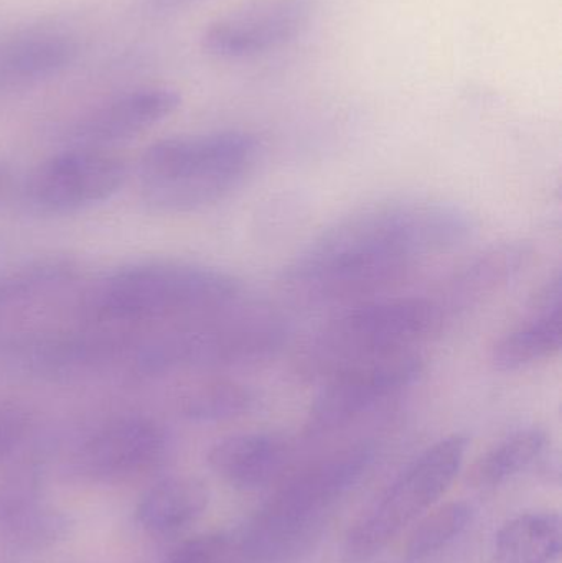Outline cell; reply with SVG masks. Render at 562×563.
<instances>
[{"label":"cell","mask_w":562,"mask_h":563,"mask_svg":"<svg viewBox=\"0 0 562 563\" xmlns=\"http://www.w3.org/2000/svg\"><path fill=\"white\" fill-rule=\"evenodd\" d=\"M475 230L471 211L449 201H382L323 230L280 280L304 303H363L411 279L432 256L467 243Z\"/></svg>","instance_id":"obj_1"},{"label":"cell","mask_w":562,"mask_h":563,"mask_svg":"<svg viewBox=\"0 0 562 563\" xmlns=\"http://www.w3.org/2000/svg\"><path fill=\"white\" fill-rule=\"evenodd\" d=\"M375 460L373 443H353L284 476L254 518L233 532L236 563H287L309 551Z\"/></svg>","instance_id":"obj_2"},{"label":"cell","mask_w":562,"mask_h":563,"mask_svg":"<svg viewBox=\"0 0 562 563\" xmlns=\"http://www.w3.org/2000/svg\"><path fill=\"white\" fill-rule=\"evenodd\" d=\"M244 285L214 267L154 261L122 267L86 297L79 314L108 327L148 333L240 303Z\"/></svg>","instance_id":"obj_3"},{"label":"cell","mask_w":562,"mask_h":563,"mask_svg":"<svg viewBox=\"0 0 562 563\" xmlns=\"http://www.w3.org/2000/svg\"><path fill=\"white\" fill-rule=\"evenodd\" d=\"M261 154L256 135L217 131L155 142L139 164L142 200L158 213L185 214L236 194Z\"/></svg>","instance_id":"obj_4"},{"label":"cell","mask_w":562,"mask_h":563,"mask_svg":"<svg viewBox=\"0 0 562 563\" xmlns=\"http://www.w3.org/2000/svg\"><path fill=\"white\" fill-rule=\"evenodd\" d=\"M454 314L436 297H396L363 301L317 331L296 360L304 383H323L333 374L431 340Z\"/></svg>","instance_id":"obj_5"},{"label":"cell","mask_w":562,"mask_h":563,"mask_svg":"<svg viewBox=\"0 0 562 563\" xmlns=\"http://www.w3.org/2000/svg\"><path fill=\"white\" fill-rule=\"evenodd\" d=\"M289 327L264 308L240 303L220 313L172 324L152 338L145 334L132 353L131 371L158 377L175 371L247 366L274 356L286 344Z\"/></svg>","instance_id":"obj_6"},{"label":"cell","mask_w":562,"mask_h":563,"mask_svg":"<svg viewBox=\"0 0 562 563\" xmlns=\"http://www.w3.org/2000/svg\"><path fill=\"white\" fill-rule=\"evenodd\" d=\"M467 446V437L454 433L416 456L350 529L346 563L373 561L431 509L461 472Z\"/></svg>","instance_id":"obj_7"},{"label":"cell","mask_w":562,"mask_h":563,"mask_svg":"<svg viewBox=\"0 0 562 563\" xmlns=\"http://www.w3.org/2000/svg\"><path fill=\"white\" fill-rule=\"evenodd\" d=\"M425 369V360L409 351L333 374L313 399L304 432L319 439L346 429L412 389Z\"/></svg>","instance_id":"obj_8"},{"label":"cell","mask_w":562,"mask_h":563,"mask_svg":"<svg viewBox=\"0 0 562 563\" xmlns=\"http://www.w3.org/2000/svg\"><path fill=\"white\" fill-rule=\"evenodd\" d=\"M128 165L106 148L73 147L40 164L26 180L23 200L36 214L66 217L114 197Z\"/></svg>","instance_id":"obj_9"},{"label":"cell","mask_w":562,"mask_h":563,"mask_svg":"<svg viewBox=\"0 0 562 563\" xmlns=\"http://www.w3.org/2000/svg\"><path fill=\"white\" fill-rule=\"evenodd\" d=\"M170 449L167 429L151 417L129 413L99 426L82 440L71 459L78 478L119 483L157 468Z\"/></svg>","instance_id":"obj_10"},{"label":"cell","mask_w":562,"mask_h":563,"mask_svg":"<svg viewBox=\"0 0 562 563\" xmlns=\"http://www.w3.org/2000/svg\"><path fill=\"white\" fill-rule=\"evenodd\" d=\"M319 0H244L201 36L211 56L243 59L286 45L309 25Z\"/></svg>","instance_id":"obj_11"},{"label":"cell","mask_w":562,"mask_h":563,"mask_svg":"<svg viewBox=\"0 0 562 563\" xmlns=\"http://www.w3.org/2000/svg\"><path fill=\"white\" fill-rule=\"evenodd\" d=\"M181 96L164 86L124 92L79 119L69 132L75 147L106 148L129 141L174 114Z\"/></svg>","instance_id":"obj_12"},{"label":"cell","mask_w":562,"mask_h":563,"mask_svg":"<svg viewBox=\"0 0 562 563\" xmlns=\"http://www.w3.org/2000/svg\"><path fill=\"white\" fill-rule=\"evenodd\" d=\"M562 287L557 274L540 288L527 317L495 341L491 363L500 373H517L560 353Z\"/></svg>","instance_id":"obj_13"},{"label":"cell","mask_w":562,"mask_h":563,"mask_svg":"<svg viewBox=\"0 0 562 563\" xmlns=\"http://www.w3.org/2000/svg\"><path fill=\"white\" fill-rule=\"evenodd\" d=\"M294 445L273 432L234 433L211 445L208 465L228 485L244 492L266 488L289 472Z\"/></svg>","instance_id":"obj_14"},{"label":"cell","mask_w":562,"mask_h":563,"mask_svg":"<svg viewBox=\"0 0 562 563\" xmlns=\"http://www.w3.org/2000/svg\"><path fill=\"white\" fill-rule=\"evenodd\" d=\"M533 261L535 247L527 241L494 244L455 269L442 284L438 297L455 318L520 279Z\"/></svg>","instance_id":"obj_15"},{"label":"cell","mask_w":562,"mask_h":563,"mask_svg":"<svg viewBox=\"0 0 562 563\" xmlns=\"http://www.w3.org/2000/svg\"><path fill=\"white\" fill-rule=\"evenodd\" d=\"M78 40L52 26H35L0 42V91L26 88L68 68Z\"/></svg>","instance_id":"obj_16"},{"label":"cell","mask_w":562,"mask_h":563,"mask_svg":"<svg viewBox=\"0 0 562 563\" xmlns=\"http://www.w3.org/2000/svg\"><path fill=\"white\" fill-rule=\"evenodd\" d=\"M210 495L200 479L170 476L139 499L135 518L147 534L167 538L185 531L207 511Z\"/></svg>","instance_id":"obj_17"},{"label":"cell","mask_w":562,"mask_h":563,"mask_svg":"<svg viewBox=\"0 0 562 563\" xmlns=\"http://www.w3.org/2000/svg\"><path fill=\"white\" fill-rule=\"evenodd\" d=\"M548 446V435L540 427H521L498 440L475 460L467 473V485L474 489H495L527 472Z\"/></svg>","instance_id":"obj_18"},{"label":"cell","mask_w":562,"mask_h":563,"mask_svg":"<svg viewBox=\"0 0 562 563\" xmlns=\"http://www.w3.org/2000/svg\"><path fill=\"white\" fill-rule=\"evenodd\" d=\"M558 515L527 512L510 519L495 538V563H551L561 552Z\"/></svg>","instance_id":"obj_19"},{"label":"cell","mask_w":562,"mask_h":563,"mask_svg":"<svg viewBox=\"0 0 562 563\" xmlns=\"http://www.w3.org/2000/svg\"><path fill=\"white\" fill-rule=\"evenodd\" d=\"M73 531V519L62 509L38 506L0 528V563H20L55 548Z\"/></svg>","instance_id":"obj_20"},{"label":"cell","mask_w":562,"mask_h":563,"mask_svg":"<svg viewBox=\"0 0 562 563\" xmlns=\"http://www.w3.org/2000/svg\"><path fill=\"white\" fill-rule=\"evenodd\" d=\"M257 394L253 387L228 377H211L188 387L178 400L181 416L190 422L220 423L253 412Z\"/></svg>","instance_id":"obj_21"},{"label":"cell","mask_w":562,"mask_h":563,"mask_svg":"<svg viewBox=\"0 0 562 563\" xmlns=\"http://www.w3.org/2000/svg\"><path fill=\"white\" fill-rule=\"evenodd\" d=\"M76 273L78 266L68 257H45L0 274V310L63 287Z\"/></svg>","instance_id":"obj_22"},{"label":"cell","mask_w":562,"mask_h":563,"mask_svg":"<svg viewBox=\"0 0 562 563\" xmlns=\"http://www.w3.org/2000/svg\"><path fill=\"white\" fill-rule=\"evenodd\" d=\"M474 508L465 501H452L429 512L409 536L406 561L421 562L454 542L474 519Z\"/></svg>","instance_id":"obj_23"},{"label":"cell","mask_w":562,"mask_h":563,"mask_svg":"<svg viewBox=\"0 0 562 563\" xmlns=\"http://www.w3.org/2000/svg\"><path fill=\"white\" fill-rule=\"evenodd\" d=\"M45 488V466L38 459L16 463L0 479V528L38 508Z\"/></svg>","instance_id":"obj_24"},{"label":"cell","mask_w":562,"mask_h":563,"mask_svg":"<svg viewBox=\"0 0 562 563\" xmlns=\"http://www.w3.org/2000/svg\"><path fill=\"white\" fill-rule=\"evenodd\" d=\"M161 563H236L233 532L195 536L172 549Z\"/></svg>","instance_id":"obj_25"},{"label":"cell","mask_w":562,"mask_h":563,"mask_svg":"<svg viewBox=\"0 0 562 563\" xmlns=\"http://www.w3.org/2000/svg\"><path fill=\"white\" fill-rule=\"evenodd\" d=\"M32 417L25 407L0 400V460L13 452L29 433Z\"/></svg>","instance_id":"obj_26"},{"label":"cell","mask_w":562,"mask_h":563,"mask_svg":"<svg viewBox=\"0 0 562 563\" xmlns=\"http://www.w3.org/2000/svg\"><path fill=\"white\" fill-rule=\"evenodd\" d=\"M148 9L155 12H172V10L184 9L198 0H144Z\"/></svg>","instance_id":"obj_27"},{"label":"cell","mask_w":562,"mask_h":563,"mask_svg":"<svg viewBox=\"0 0 562 563\" xmlns=\"http://www.w3.org/2000/svg\"><path fill=\"white\" fill-rule=\"evenodd\" d=\"M7 185H9V172L5 168L0 167V195L5 190Z\"/></svg>","instance_id":"obj_28"}]
</instances>
